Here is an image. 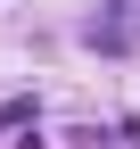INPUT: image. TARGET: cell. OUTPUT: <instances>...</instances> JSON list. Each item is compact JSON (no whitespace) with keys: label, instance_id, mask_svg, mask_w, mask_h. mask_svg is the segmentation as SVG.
I'll return each instance as SVG.
<instances>
[{"label":"cell","instance_id":"6da1fadb","mask_svg":"<svg viewBox=\"0 0 140 149\" xmlns=\"http://www.w3.org/2000/svg\"><path fill=\"white\" fill-rule=\"evenodd\" d=\"M82 42L107 50V58H132L140 50V0H99V17L82 25Z\"/></svg>","mask_w":140,"mask_h":149},{"label":"cell","instance_id":"7a4b0ae2","mask_svg":"<svg viewBox=\"0 0 140 149\" xmlns=\"http://www.w3.org/2000/svg\"><path fill=\"white\" fill-rule=\"evenodd\" d=\"M25 116H33L25 100H0V124H25Z\"/></svg>","mask_w":140,"mask_h":149}]
</instances>
